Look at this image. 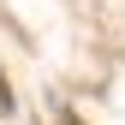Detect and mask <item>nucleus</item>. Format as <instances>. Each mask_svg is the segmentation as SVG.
I'll use <instances>...</instances> for the list:
<instances>
[{
  "mask_svg": "<svg viewBox=\"0 0 125 125\" xmlns=\"http://www.w3.org/2000/svg\"><path fill=\"white\" fill-rule=\"evenodd\" d=\"M0 107H12V89H6V77H0Z\"/></svg>",
  "mask_w": 125,
  "mask_h": 125,
  "instance_id": "obj_1",
  "label": "nucleus"
}]
</instances>
